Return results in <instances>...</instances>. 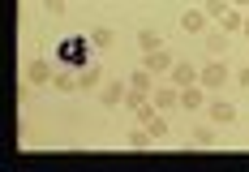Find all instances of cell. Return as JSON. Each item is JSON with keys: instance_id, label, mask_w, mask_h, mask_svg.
Masks as SVG:
<instances>
[{"instance_id": "8992f818", "label": "cell", "mask_w": 249, "mask_h": 172, "mask_svg": "<svg viewBox=\"0 0 249 172\" xmlns=\"http://www.w3.org/2000/svg\"><path fill=\"white\" fill-rule=\"evenodd\" d=\"M124 95H129V86H124V82H103V86H99V103L107 108V112L124 108Z\"/></svg>"}, {"instance_id": "8fae6325", "label": "cell", "mask_w": 249, "mask_h": 172, "mask_svg": "<svg viewBox=\"0 0 249 172\" xmlns=\"http://www.w3.org/2000/svg\"><path fill=\"white\" fill-rule=\"evenodd\" d=\"M99 86H103V69H99V65L77 69V91H99Z\"/></svg>"}, {"instance_id": "7c38bea8", "label": "cell", "mask_w": 249, "mask_h": 172, "mask_svg": "<svg viewBox=\"0 0 249 172\" xmlns=\"http://www.w3.org/2000/svg\"><path fill=\"white\" fill-rule=\"evenodd\" d=\"M52 91L73 95V91H77V69H56V77H52Z\"/></svg>"}, {"instance_id": "5b68a950", "label": "cell", "mask_w": 249, "mask_h": 172, "mask_svg": "<svg viewBox=\"0 0 249 172\" xmlns=\"http://www.w3.org/2000/svg\"><path fill=\"white\" fill-rule=\"evenodd\" d=\"M150 103H155L159 112H168V108H180V91H176L172 82H155V91H150Z\"/></svg>"}, {"instance_id": "3957f363", "label": "cell", "mask_w": 249, "mask_h": 172, "mask_svg": "<svg viewBox=\"0 0 249 172\" xmlns=\"http://www.w3.org/2000/svg\"><path fill=\"white\" fill-rule=\"evenodd\" d=\"M56 69H60V65H56V60H48V56H30L22 74H26V82H30V86H52Z\"/></svg>"}, {"instance_id": "6da1fadb", "label": "cell", "mask_w": 249, "mask_h": 172, "mask_svg": "<svg viewBox=\"0 0 249 172\" xmlns=\"http://www.w3.org/2000/svg\"><path fill=\"white\" fill-rule=\"evenodd\" d=\"M90 35L82 39V35H69V39H60V48H56V65L60 69H86L90 65Z\"/></svg>"}, {"instance_id": "7402d4cb", "label": "cell", "mask_w": 249, "mask_h": 172, "mask_svg": "<svg viewBox=\"0 0 249 172\" xmlns=\"http://www.w3.org/2000/svg\"><path fill=\"white\" fill-rule=\"evenodd\" d=\"M90 43L95 48H112V26H95L90 30Z\"/></svg>"}, {"instance_id": "9c48e42d", "label": "cell", "mask_w": 249, "mask_h": 172, "mask_svg": "<svg viewBox=\"0 0 249 172\" xmlns=\"http://www.w3.org/2000/svg\"><path fill=\"white\" fill-rule=\"evenodd\" d=\"M206 95H211V91H206L202 82H194V86L180 91V108H185V112H198V108H206Z\"/></svg>"}, {"instance_id": "2e32d148", "label": "cell", "mask_w": 249, "mask_h": 172, "mask_svg": "<svg viewBox=\"0 0 249 172\" xmlns=\"http://www.w3.org/2000/svg\"><path fill=\"white\" fill-rule=\"evenodd\" d=\"M202 39H206V52H211V56H224L228 52V35L224 30H211V35H202Z\"/></svg>"}, {"instance_id": "ac0fdd59", "label": "cell", "mask_w": 249, "mask_h": 172, "mask_svg": "<svg viewBox=\"0 0 249 172\" xmlns=\"http://www.w3.org/2000/svg\"><path fill=\"white\" fill-rule=\"evenodd\" d=\"M146 103H150V95H146V91H133V86H129V95H124V108H129L133 116H138V112H142Z\"/></svg>"}, {"instance_id": "7a4b0ae2", "label": "cell", "mask_w": 249, "mask_h": 172, "mask_svg": "<svg viewBox=\"0 0 249 172\" xmlns=\"http://www.w3.org/2000/svg\"><path fill=\"white\" fill-rule=\"evenodd\" d=\"M198 82H202V86H206V91H211V95H219V91H224L228 82H232V65H228L224 56H211V60L202 65Z\"/></svg>"}, {"instance_id": "30bf717a", "label": "cell", "mask_w": 249, "mask_h": 172, "mask_svg": "<svg viewBox=\"0 0 249 172\" xmlns=\"http://www.w3.org/2000/svg\"><path fill=\"white\" fill-rule=\"evenodd\" d=\"M206 22H211V18H206L202 9H185V13H180V30H185V35H206Z\"/></svg>"}, {"instance_id": "277c9868", "label": "cell", "mask_w": 249, "mask_h": 172, "mask_svg": "<svg viewBox=\"0 0 249 172\" xmlns=\"http://www.w3.org/2000/svg\"><path fill=\"white\" fill-rule=\"evenodd\" d=\"M206 112H211V125H215V129H219V125H232V121H236V103H228L224 95L206 99Z\"/></svg>"}, {"instance_id": "cb8c5ba5", "label": "cell", "mask_w": 249, "mask_h": 172, "mask_svg": "<svg viewBox=\"0 0 249 172\" xmlns=\"http://www.w3.org/2000/svg\"><path fill=\"white\" fill-rule=\"evenodd\" d=\"M232 77H236V86H241V91H249V65H241Z\"/></svg>"}, {"instance_id": "52a82bcc", "label": "cell", "mask_w": 249, "mask_h": 172, "mask_svg": "<svg viewBox=\"0 0 249 172\" xmlns=\"http://www.w3.org/2000/svg\"><path fill=\"white\" fill-rule=\"evenodd\" d=\"M198 74H202V69H194L189 60H176L172 69H168V82H172L176 91H185V86H194V82H198Z\"/></svg>"}, {"instance_id": "ffe728a7", "label": "cell", "mask_w": 249, "mask_h": 172, "mask_svg": "<svg viewBox=\"0 0 249 172\" xmlns=\"http://www.w3.org/2000/svg\"><path fill=\"white\" fill-rule=\"evenodd\" d=\"M189 142H194V147H215V125H202V129H194V134H189Z\"/></svg>"}, {"instance_id": "ba28073f", "label": "cell", "mask_w": 249, "mask_h": 172, "mask_svg": "<svg viewBox=\"0 0 249 172\" xmlns=\"http://www.w3.org/2000/svg\"><path fill=\"white\" fill-rule=\"evenodd\" d=\"M172 65H176V56H172L168 48H159V52H146V60H142V69H150L155 77H159V74H168Z\"/></svg>"}, {"instance_id": "9a60e30c", "label": "cell", "mask_w": 249, "mask_h": 172, "mask_svg": "<svg viewBox=\"0 0 249 172\" xmlns=\"http://www.w3.org/2000/svg\"><path fill=\"white\" fill-rule=\"evenodd\" d=\"M124 142H129L133 151H146V147H155V138L146 134V125H138V129H129V134H124Z\"/></svg>"}, {"instance_id": "44dd1931", "label": "cell", "mask_w": 249, "mask_h": 172, "mask_svg": "<svg viewBox=\"0 0 249 172\" xmlns=\"http://www.w3.org/2000/svg\"><path fill=\"white\" fill-rule=\"evenodd\" d=\"M228 9H232V4H228V0H206V4H202V13H206V18H215V22H219V18H224Z\"/></svg>"}, {"instance_id": "4fadbf2b", "label": "cell", "mask_w": 249, "mask_h": 172, "mask_svg": "<svg viewBox=\"0 0 249 172\" xmlns=\"http://www.w3.org/2000/svg\"><path fill=\"white\" fill-rule=\"evenodd\" d=\"M241 26H245V13H241V9L232 4L224 18H219V30H224V35H241Z\"/></svg>"}, {"instance_id": "603a6c76", "label": "cell", "mask_w": 249, "mask_h": 172, "mask_svg": "<svg viewBox=\"0 0 249 172\" xmlns=\"http://www.w3.org/2000/svg\"><path fill=\"white\" fill-rule=\"evenodd\" d=\"M43 13H52V18H65V0H43Z\"/></svg>"}, {"instance_id": "e0dca14e", "label": "cell", "mask_w": 249, "mask_h": 172, "mask_svg": "<svg viewBox=\"0 0 249 172\" xmlns=\"http://www.w3.org/2000/svg\"><path fill=\"white\" fill-rule=\"evenodd\" d=\"M129 86H133V91H155V74H150V69H133V77H129Z\"/></svg>"}, {"instance_id": "d6986e66", "label": "cell", "mask_w": 249, "mask_h": 172, "mask_svg": "<svg viewBox=\"0 0 249 172\" xmlns=\"http://www.w3.org/2000/svg\"><path fill=\"white\" fill-rule=\"evenodd\" d=\"M146 134L155 138V142H163V138H168V116H159V112H155V116L146 121Z\"/></svg>"}, {"instance_id": "d4e9b609", "label": "cell", "mask_w": 249, "mask_h": 172, "mask_svg": "<svg viewBox=\"0 0 249 172\" xmlns=\"http://www.w3.org/2000/svg\"><path fill=\"white\" fill-rule=\"evenodd\" d=\"M228 4H236V9H245V4H249V0H228Z\"/></svg>"}, {"instance_id": "484cf974", "label": "cell", "mask_w": 249, "mask_h": 172, "mask_svg": "<svg viewBox=\"0 0 249 172\" xmlns=\"http://www.w3.org/2000/svg\"><path fill=\"white\" fill-rule=\"evenodd\" d=\"M241 35H249V18H245V26H241Z\"/></svg>"}, {"instance_id": "5bb4252c", "label": "cell", "mask_w": 249, "mask_h": 172, "mask_svg": "<svg viewBox=\"0 0 249 172\" xmlns=\"http://www.w3.org/2000/svg\"><path fill=\"white\" fill-rule=\"evenodd\" d=\"M138 48H142V56H146V52H159L163 48V35H159V30H138Z\"/></svg>"}]
</instances>
